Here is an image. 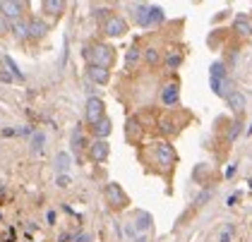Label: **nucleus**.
Masks as SVG:
<instances>
[{
	"instance_id": "20",
	"label": "nucleus",
	"mask_w": 252,
	"mask_h": 242,
	"mask_svg": "<svg viewBox=\"0 0 252 242\" xmlns=\"http://www.w3.org/2000/svg\"><path fill=\"white\" fill-rule=\"evenodd\" d=\"M139 58H142V51H139L137 46H130V48H127V56H125V67L132 70L137 62H139Z\"/></svg>"
},
{
	"instance_id": "19",
	"label": "nucleus",
	"mask_w": 252,
	"mask_h": 242,
	"mask_svg": "<svg viewBox=\"0 0 252 242\" xmlns=\"http://www.w3.org/2000/svg\"><path fill=\"white\" fill-rule=\"evenodd\" d=\"M233 27H235V31H238V34H243V36L252 34V22L248 19V15H238V17H235V24H233Z\"/></svg>"
},
{
	"instance_id": "32",
	"label": "nucleus",
	"mask_w": 252,
	"mask_h": 242,
	"mask_svg": "<svg viewBox=\"0 0 252 242\" xmlns=\"http://www.w3.org/2000/svg\"><path fill=\"white\" fill-rule=\"evenodd\" d=\"M161 130L166 132V134H168V132H173V122H168V120H161Z\"/></svg>"
},
{
	"instance_id": "1",
	"label": "nucleus",
	"mask_w": 252,
	"mask_h": 242,
	"mask_svg": "<svg viewBox=\"0 0 252 242\" xmlns=\"http://www.w3.org/2000/svg\"><path fill=\"white\" fill-rule=\"evenodd\" d=\"M84 58L89 60V65H96V67H113L116 62V51L108 46V43H94V46H87L84 48Z\"/></svg>"
},
{
	"instance_id": "11",
	"label": "nucleus",
	"mask_w": 252,
	"mask_h": 242,
	"mask_svg": "<svg viewBox=\"0 0 252 242\" xmlns=\"http://www.w3.org/2000/svg\"><path fill=\"white\" fill-rule=\"evenodd\" d=\"M132 17H135V22L139 27H152V24H149V5H147V2L132 5Z\"/></svg>"
},
{
	"instance_id": "12",
	"label": "nucleus",
	"mask_w": 252,
	"mask_h": 242,
	"mask_svg": "<svg viewBox=\"0 0 252 242\" xmlns=\"http://www.w3.org/2000/svg\"><path fill=\"white\" fill-rule=\"evenodd\" d=\"M10 31L15 34L17 38H29V22L27 19H12L10 22Z\"/></svg>"
},
{
	"instance_id": "31",
	"label": "nucleus",
	"mask_w": 252,
	"mask_h": 242,
	"mask_svg": "<svg viewBox=\"0 0 252 242\" xmlns=\"http://www.w3.org/2000/svg\"><path fill=\"white\" fill-rule=\"evenodd\" d=\"M56 185H58V187H67V185H70V178H67V175H58Z\"/></svg>"
},
{
	"instance_id": "36",
	"label": "nucleus",
	"mask_w": 252,
	"mask_h": 242,
	"mask_svg": "<svg viewBox=\"0 0 252 242\" xmlns=\"http://www.w3.org/2000/svg\"><path fill=\"white\" fill-rule=\"evenodd\" d=\"M135 242H147V238H139V240H135Z\"/></svg>"
},
{
	"instance_id": "5",
	"label": "nucleus",
	"mask_w": 252,
	"mask_h": 242,
	"mask_svg": "<svg viewBox=\"0 0 252 242\" xmlns=\"http://www.w3.org/2000/svg\"><path fill=\"white\" fill-rule=\"evenodd\" d=\"M101 118H106V106L98 96H89L87 101V122L89 125H96Z\"/></svg>"
},
{
	"instance_id": "25",
	"label": "nucleus",
	"mask_w": 252,
	"mask_h": 242,
	"mask_svg": "<svg viewBox=\"0 0 252 242\" xmlns=\"http://www.w3.org/2000/svg\"><path fill=\"white\" fill-rule=\"evenodd\" d=\"M144 60H147L149 65H158V60H161V53H158L156 48H152V46H149V48L144 51Z\"/></svg>"
},
{
	"instance_id": "10",
	"label": "nucleus",
	"mask_w": 252,
	"mask_h": 242,
	"mask_svg": "<svg viewBox=\"0 0 252 242\" xmlns=\"http://www.w3.org/2000/svg\"><path fill=\"white\" fill-rule=\"evenodd\" d=\"M87 77H89L94 84H108V79H111V70H106V67H96V65H89Z\"/></svg>"
},
{
	"instance_id": "6",
	"label": "nucleus",
	"mask_w": 252,
	"mask_h": 242,
	"mask_svg": "<svg viewBox=\"0 0 252 242\" xmlns=\"http://www.w3.org/2000/svg\"><path fill=\"white\" fill-rule=\"evenodd\" d=\"M103 31H106V36H111V38L123 36L127 31V22L123 17H118V15H111V17L103 22Z\"/></svg>"
},
{
	"instance_id": "16",
	"label": "nucleus",
	"mask_w": 252,
	"mask_h": 242,
	"mask_svg": "<svg viewBox=\"0 0 252 242\" xmlns=\"http://www.w3.org/2000/svg\"><path fill=\"white\" fill-rule=\"evenodd\" d=\"M43 12L46 15H51V17H58V15H63V10H65V2L63 0H43Z\"/></svg>"
},
{
	"instance_id": "35",
	"label": "nucleus",
	"mask_w": 252,
	"mask_h": 242,
	"mask_svg": "<svg viewBox=\"0 0 252 242\" xmlns=\"http://www.w3.org/2000/svg\"><path fill=\"white\" fill-rule=\"evenodd\" d=\"M58 242H70V235H63V238H60Z\"/></svg>"
},
{
	"instance_id": "3",
	"label": "nucleus",
	"mask_w": 252,
	"mask_h": 242,
	"mask_svg": "<svg viewBox=\"0 0 252 242\" xmlns=\"http://www.w3.org/2000/svg\"><path fill=\"white\" fill-rule=\"evenodd\" d=\"M106 199H108V204L113 206V209H125V206L130 204L127 194L123 192V187L118 185V182H108L106 185Z\"/></svg>"
},
{
	"instance_id": "24",
	"label": "nucleus",
	"mask_w": 252,
	"mask_h": 242,
	"mask_svg": "<svg viewBox=\"0 0 252 242\" xmlns=\"http://www.w3.org/2000/svg\"><path fill=\"white\" fill-rule=\"evenodd\" d=\"M43 144H46V134L43 132H34V137H32V151L34 153L43 151Z\"/></svg>"
},
{
	"instance_id": "17",
	"label": "nucleus",
	"mask_w": 252,
	"mask_h": 242,
	"mask_svg": "<svg viewBox=\"0 0 252 242\" xmlns=\"http://www.w3.org/2000/svg\"><path fill=\"white\" fill-rule=\"evenodd\" d=\"M125 134H127L130 142H137V139L142 137V122H139L137 118H130L127 125H125Z\"/></svg>"
},
{
	"instance_id": "22",
	"label": "nucleus",
	"mask_w": 252,
	"mask_h": 242,
	"mask_svg": "<svg viewBox=\"0 0 252 242\" xmlns=\"http://www.w3.org/2000/svg\"><path fill=\"white\" fill-rule=\"evenodd\" d=\"M163 19H166V12L158 5H149V24L154 27V24H161Z\"/></svg>"
},
{
	"instance_id": "37",
	"label": "nucleus",
	"mask_w": 252,
	"mask_h": 242,
	"mask_svg": "<svg viewBox=\"0 0 252 242\" xmlns=\"http://www.w3.org/2000/svg\"><path fill=\"white\" fill-rule=\"evenodd\" d=\"M248 134H252V122H250V127H248Z\"/></svg>"
},
{
	"instance_id": "29",
	"label": "nucleus",
	"mask_w": 252,
	"mask_h": 242,
	"mask_svg": "<svg viewBox=\"0 0 252 242\" xmlns=\"http://www.w3.org/2000/svg\"><path fill=\"white\" fill-rule=\"evenodd\" d=\"M240 132H243V122L238 120V122H233V130H231V134H228V139H235Z\"/></svg>"
},
{
	"instance_id": "8",
	"label": "nucleus",
	"mask_w": 252,
	"mask_h": 242,
	"mask_svg": "<svg viewBox=\"0 0 252 242\" xmlns=\"http://www.w3.org/2000/svg\"><path fill=\"white\" fill-rule=\"evenodd\" d=\"M24 7H27V2H20V0H5V2H0V12L10 19V22H12V19H20L22 12H24Z\"/></svg>"
},
{
	"instance_id": "15",
	"label": "nucleus",
	"mask_w": 252,
	"mask_h": 242,
	"mask_svg": "<svg viewBox=\"0 0 252 242\" xmlns=\"http://www.w3.org/2000/svg\"><path fill=\"white\" fill-rule=\"evenodd\" d=\"M92 130H94V137H96V139H106V137L111 134V130H113V125H111L108 118H101L96 125H92Z\"/></svg>"
},
{
	"instance_id": "4",
	"label": "nucleus",
	"mask_w": 252,
	"mask_h": 242,
	"mask_svg": "<svg viewBox=\"0 0 252 242\" xmlns=\"http://www.w3.org/2000/svg\"><path fill=\"white\" fill-rule=\"evenodd\" d=\"M156 163L161 170H171L175 166V151L171 144H166V142L156 144Z\"/></svg>"
},
{
	"instance_id": "27",
	"label": "nucleus",
	"mask_w": 252,
	"mask_h": 242,
	"mask_svg": "<svg viewBox=\"0 0 252 242\" xmlns=\"http://www.w3.org/2000/svg\"><path fill=\"white\" fill-rule=\"evenodd\" d=\"M180 62H183V56H180V53H168V56H166V65H168L171 70L180 67Z\"/></svg>"
},
{
	"instance_id": "28",
	"label": "nucleus",
	"mask_w": 252,
	"mask_h": 242,
	"mask_svg": "<svg viewBox=\"0 0 252 242\" xmlns=\"http://www.w3.org/2000/svg\"><path fill=\"white\" fill-rule=\"evenodd\" d=\"M7 31H10V19L0 12V36H5Z\"/></svg>"
},
{
	"instance_id": "33",
	"label": "nucleus",
	"mask_w": 252,
	"mask_h": 242,
	"mask_svg": "<svg viewBox=\"0 0 252 242\" xmlns=\"http://www.w3.org/2000/svg\"><path fill=\"white\" fill-rule=\"evenodd\" d=\"M209 197H212V189H207V192H202V194L197 197V204H202V202H207Z\"/></svg>"
},
{
	"instance_id": "9",
	"label": "nucleus",
	"mask_w": 252,
	"mask_h": 242,
	"mask_svg": "<svg viewBox=\"0 0 252 242\" xmlns=\"http://www.w3.org/2000/svg\"><path fill=\"white\" fill-rule=\"evenodd\" d=\"M161 101H163V106H168V108L178 106V101H180V91H178V84H175V82L166 84V87L161 89Z\"/></svg>"
},
{
	"instance_id": "23",
	"label": "nucleus",
	"mask_w": 252,
	"mask_h": 242,
	"mask_svg": "<svg viewBox=\"0 0 252 242\" xmlns=\"http://www.w3.org/2000/svg\"><path fill=\"white\" fill-rule=\"evenodd\" d=\"M2 60H5V65H7V72H10V75L15 77V79H24V72H22V70H20V65H17V62H15L12 58H10V56H5Z\"/></svg>"
},
{
	"instance_id": "30",
	"label": "nucleus",
	"mask_w": 252,
	"mask_h": 242,
	"mask_svg": "<svg viewBox=\"0 0 252 242\" xmlns=\"http://www.w3.org/2000/svg\"><path fill=\"white\" fill-rule=\"evenodd\" d=\"M12 79H15V77L10 75V72H7V70H0V82H5V84H10V82H12Z\"/></svg>"
},
{
	"instance_id": "34",
	"label": "nucleus",
	"mask_w": 252,
	"mask_h": 242,
	"mask_svg": "<svg viewBox=\"0 0 252 242\" xmlns=\"http://www.w3.org/2000/svg\"><path fill=\"white\" fill-rule=\"evenodd\" d=\"M235 175V166H228L226 168V178H233Z\"/></svg>"
},
{
	"instance_id": "18",
	"label": "nucleus",
	"mask_w": 252,
	"mask_h": 242,
	"mask_svg": "<svg viewBox=\"0 0 252 242\" xmlns=\"http://www.w3.org/2000/svg\"><path fill=\"white\" fill-rule=\"evenodd\" d=\"M135 228L137 233H147L149 228H152V216L147 213V211H137V216H135Z\"/></svg>"
},
{
	"instance_id": "2",
	"label": "nucleus",
	"mask_w": 252,
	"mask_h": 242,
	"mask_svg": "<svg viewBox=\"0 0 252 242\" xmlns=\"http://www.w3.org/2000/svg\"><path fill=\"white\" fill-rule=\"evenodd\" d=\"M209 84H212V91L216 96H223L228 98L231 96V79H228V72L223 67V62H214L209 67Z\"/></svg>"
},
{
	"instance_id": "14",
	"label": "nucleus",
	"mask_w": 252,
	"mask_h": 242,
	"mask_svg": "<svg viewBox=\"0 0 252 242\" xmlns=\"http://www.w3.org/2000/svg\"><path fill=\"white\" fill-rule=\"evenodd\" d=\"M46 31H48V24L46 22H41V19H29V36L32 38H43L46 36Z\"/></svg>"
},
{
	"instance_id": "21",
	"label": "nucleus",
	"mask_w": 252,
	"mask_h": 242,
	"mask_svg": "<svg viewBox=\"0 0 252 242\" xmlns=\"http://www.w3.org/2000/svg\"><path fill=\"white\" fill-rule=\"evenodd\" d=\"M56 168H58L60 175H67V170H70V153L60 151L58 156H56Z\"/></svg>"
},
{
	"instance_id": "13",
	"label": "nucleus",
	"mask_w": 252,
	"mask_h": 242,
	"mask_svg": "<svg viewBox=\"0 0 252 242\" xmlns=\"http://www.w3.org/2000/svg\"><path fill=\"white\" fill-rule=\"evenodd\" d=\"M226 101H228V108H231L235 115H240V113L245 111V103H248V101H245V96H243V93H238V91H233Z\"/></svg>"
},
{
	"instance_id": "7",
	"label": "nucleus",
	"mask_w": 252,
	"mask_h": 242,
	"mask_svg": "<svg viewBox=\"0 0 252 242\" xmlns=\"http://www.w3.org/2000/svg\"><path fill=\"white\" fill-rule=\"evenodd\" d=\"M108 153H111V147H108L106 139H94V142L89 144V156H92V161H96V163H103V161L108 158Z\"/></svg>"
},
{
	"instance_id": "26",
	"label": "nucleus",
	"mask_w": 252,
	"mask_h": 242,
	"mask_svg": "<svg viewBox=\"0 0 252 242\" xmlns=\"http://www.w3.org/2000/svg\"><path fill=\"white\" fill-rule=\"evenodd\" d=\"M72 147H75L77 151L87 147V139H84V134H82V130H75V132H72Z\"/></svg>"
}]
</instances>
